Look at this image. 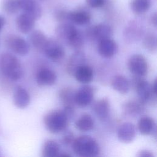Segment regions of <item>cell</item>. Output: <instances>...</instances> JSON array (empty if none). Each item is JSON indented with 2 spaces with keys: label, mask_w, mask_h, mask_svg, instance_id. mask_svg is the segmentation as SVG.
Returning <instances> with one entry per match:
<instances>
[{
  "label": "cell",
  "mask_w": 157,
  "mask_h": 157,
  "mask_svg": "<svg viewBox=\"0 0 157 157\" xmlns=\"http://www.w3.org/2000/svg\"><path fill=\"white\" fill-rule=\"evenodd\" d=\"M55 33L61 42L73 49L78 50L83 45L82 33L71 23L62 22L59 24L55 29Z\"/></svg>",
  "instance_id": "6da1fadb"
},
{
  "label": "cell",
  "mask_w": 157,
  "mask_h": 157,
  "mask_svg": "<svg viewBox=\"0 0 157 157\" xmlns=\"http://www.w3.org/2000/svg\"><path fill=\"white\" fill-rule=\"evenodd\" d=\"M0 71L11 81H18L23 75L20 61L16 56L9 52H3L0 55Z\"/></svg>",
  "instance_id": "7a4b0ae2"
},
{
  "label": "cell",
  "mask_w": 157,
  "mask_h": 157,
  "mask_svg": "<svg viewBox=\"0 0 157 157\" xmlns=\"http://www.w3.org/2000/svg\"><path fill=\"white\" fill-rule=\"evenodd\" d=\"M73 152L82 157H93L100 151V147L97 141L89 136H81L74 139L71 144Z\"/></svg>",
  "instance_id": "3957f363"
},
{
  "label": "cell",
  "mask_w": 157,
  "mask_h": 157,
  "mask_svg": "<svg viewBox=\"0 0 157 157\" xmlns=\"http://www.w3.org/2000/svg\"><path fill=\"white\" fill-rule=\"evenodd\" d=\"M69 118L63 110H55L48 112L44 118L46 129L50 132L56 134L63 131L68 124Z\"/></svg>",
  "instance_id": "277c9868"
},
{
  "label": "cell",
  "mask_w": 157,
  "mask_h": 157,
  "mask_svg": "<svg viewBox=\"0 0 157 157\" xmlns=\"http://www.w3.org/2000/svg\"><path fill=\"white\" fill-rule=\"evenodd\" d=\"M128 66L129 71L134 75L143 77L148 72L147 61L143 55L140 54L132 55L129 59Z\"/></svg>",
  "instance_id": "5b68a950"
},
{
  "label": "cell",
  "mask_w": 157,
  "mask_h": 157,
  "mask_svg": "<svg viewBox=\"0 0 157 157\" xmlns=\"http://www.w3.org/2000/svg\"><path fill=\"white\" fill-rule=\"evenodd\" d=\"M5 44L13 53L20 56L26 55L29 51L28 42L24 38L18 36H8L6 39Z\"/></svg>",
  "instance_id": "8992f818"
},
{
  "label": "cell",
  "mask_w": 157,
  "mask_h": 157,
  "mask_svg": "<svg viewBox=\"0 0 157 157\" xmlns=\"http://www.w3.org/2000/svg\"><path fill=\"white\" fill-rule=\"evenodd\" d=\"M42 52L45 56L53 61H59L65 55L64 48L58 41L53 39H48Z\"/></svg>",
  "instance_id": "52a82bcc"
},
{
  "label": "cell",
  "mask_w": 157,
  "mask_h": 157,
  "mask_svg": "<svg viewBox=\"0 0 157 157\" xmlns=\"http://www.w3.org/2000/svg\"><path fill=\"white\" fill-rule=\"evenodd\" d=\"M86 34L90 39L99 42L110 38L112 34V29L109 25L100 23L88 28Z\"/></svg>",
  "instance_id": "ba28073f"
},
{
  "label": "cell",
  "mask_w": 157,
  "mask_h": 157,
  "mask_svg": "<svg viewBox=\"0 0 157 157\" xmlns=\"http://www.w3.org/2000/svg\"><path fill=\"white\" fill-rule=\"evenodd\" d=\"M138 94L139 101L146 104L156 99V95L153 93L151 85L147 81L140 78L134 85Z\"/></svg>",
  "instance_id": "9c48e42d"
},
{
  "label": "cell",
  "mask_w": 157,
  "mask_h": 157,
  "mask_svg": "<svg viewBox=\"0 0 157 157\" xmlns=\"http://www.w3.org/2000/svg\"><path fill=\"white\" fill-rule=\"evenodd\" d=\"M20 10L34 20H37L42 17V9L36 0H19Z\"/></svg>",
  "instance_id": "30bf717a"
},
{
  "label": "cell",
  "mask_w": 157,
  "mask_h": 157,
  "mask_svg": "<svg viewBox=\"0 0 157 157\" xmlns=\"http://www.w3.org/2000/svg\"><path fill=\"white\" fill-rule=\"evenodd\" d=\"M94 90L89 85L82 86L75 93V102L80 107L88 105L93 101Z\"/></svg>",
  "instance_id": "8fae6325"
},
{
  "label": "cell",
  "mask_w": 157,
  "mask_h": 157,
  "mask_svg": "<svg viewBox=\"0 0 157 157\" xmlns=\"http://www.w3.org/2000/svg\"><path fill=\"white\" fill-rule=\"evenodd\" d=\"M136 134V127L130 122H126L121 124L117 130V137L118 140L124 144H128L132 142L135 138Z\"/></svg>",
  "instance_id": "7c38bea8"
},
{
  "label": "cell",
  "mask_w": 157,
  "mask_h": 157,
  "mask_svg": "<svg viewBox=\"0 0 157 157\" xmlns=\"http://www.w3.org/2000/svg\"><path fill=\"white\" fill-rule=\"evenodd\" d=\"M57 80L56 73L48 68H43L40 69L36 74V80L38 85L51 86L55 83Z\"/></svg>",
  "instance_id": "4fadbf2b"
},
{
  "label": "cell",
  "mask_w": 157,
  "mask_h": 157,
  "mask_svg": "<svg viewBox=\"0 0 157 157\" xmlns=\"http://www.w3.org/2000/svg\"><path fill=\"white\" fill-rule=\"evenodd\" d=\"M30 95L28 91L21 86H17L13 94L14 105L19 109H25L30 103Z\"/></svg>",
  "instance_id": "5bb4252c"
},
{
  "label": "cell",
  "mask_w": 157,
  "mask_h": 157,
  "mask_svg": "<svg viewBox=\"0 0 157 157\" xmlns=\"http://www.w3.org/2000/svg\"><path fill=\"white\" fill-rule=\"evenodd\" d=\"M86 56L83 52L80 50H76L72 54L68 59L66 69L67 73L74 75L75 71L81 66L85 64Z\"/></svg>",
  "instance_id": "9a60e30c"
},
{
  "label": "cell",
  "mask_w": 157,
  "mask_h": 157,
  "mask_svg": "<svg viewBox=\"0 0 157 157\" xmlns=\"http://www.w3.org/2000/svg\"><path fill=\"white\" fill-rule=\"evenodd\" d=\"M68 22L70 21L77 25H86L91 20V15L86 10L78 9L68 12Z\"/></svg>",
  "instance_id": "2e32d148"
},
{
  "label": "cell",
  "mask_w": 157,
  "mask_h": 157,
  "mask_svg": "<svg viewBox=\"0 0 157 157\" xmlns=\"http://www.w3.org/2000/svg\"><path fill=\"white\" fill-rule=\"evenodd\" d=\"M98 50L102 57L111 58L117 53V45L113 39H106L98 42Z\"/></svg>",
  "instance_id": "e0dca14e"
},
{
  "label": "cell",
  "mask_w": 157,
  "mask_h": 157,
  "mask_svg": "<svg viewBox=\"0 0 157 157\" xmlns=\"http://www.w3.org/2000/svg\"><path fill=\"white\" fill-rule=\"evenodd\" d=\"M35 20L29 15L22 13L16 18L17 28L20 32L23 34L29 33L34 26Z\"/></svg>",
  "instance_id": "ac0fdd59"
},
{
  "label": "cell",
  "mask_w": 157,
  "mask_h": 157,
  "mask_svg": "<svg viewBox=\"0 0 157 157\" xmlns=\"http://www.w3.org/2000/svg\"><path fill=\"white\" fill-rule=\"evenodd\" d=\"M137 128L140 133L142 135L156 134L155 121L151 117L143 116L138 121Z\"/></svg>",
  "instance_id": "d6986e66"
},
{
  "label": "cell",
  "mask_w": 157,
  "mask_h": 157,
  "mask_svg": "<svg viewBox=\"0 0 157 157\" xmlns=\"http://www.w3.org/2000/svg\"><path fill=\"white\" fill-rule=\"evenodd\" d=\"M93 110L100 120H105L109 117L110 110L109 100L107 98H102L98 100L94 105Z\"/></svg>",
  "instance_id": "ffe728a7"
},
{
  "label": "cell",
  "mask_w": 157,
  "mask_h": 157,
  "mask_svg": "<svg viewBox=\"0 0 157 157\" xmlns=\"http://www.w3.org/2000/svg\"><path fill=\"white\" fill-rule=\"evenodd\" d=\"M112 87L121 94H126L128 92L130 83L126 77L122 75H115L111 81Z\"/></svg>",
  "instance_id": "44dd1931"
},
{
  "label": "cell",
  "mask_w": 157,
  "mask_h": 157,
  "mask_svg": "<svg viewBox=\"0 0 157 157\" xmlns=\"http://www.w3.org/2000/svg\"><path fill=\"white\" fill-rule=\"evenodd\" d=\"M74 75L78 82L82 83H88L93 79V71L91 67L84 64L75 71Z\"/></svg>",
  "instance_id": "7402d4cb"
},
{
  "label": "cell",
  "mask_w": 157,
  "mask_h": 157,
  "mask_svg": "<svg viewBox=\"0 0 157 157\" xmlns=\"http://www.w3.org/2000/svg\"><path fill=\"white\" fill-rule=\"evenodd\" d=\"M144 104L140 101L131 100L123 104V110L128 115L135 117L140 114L144 111Z\"/></svg>",
  "instance_id": "603a6c76"
},
{
  "label": "cell",
  "mask_w": 157,
  "mask_h": 157,
  "mask_svg": "<svg viewBox=\"0 0 157 157\" xmlns=\"http://www.w3.org/2000/svg\"><path fill=\"white\" fill-rule=\"evenodd\" d=\"M30 43L37 50L42 51L48 40L45 35L40 30H34L29 37Z\"/></svg>",
  "instance_id": "cb8c5ba5"
},
{
  "label": "cell",
  "mask_w": 157,
  "mask_h": 157,
  "mask_svg": "<svg viewBox=\"0 0 157 157\" xmlns=\"http://www.w3.org/2000/svg\"><path fill=\"white\" fill-rule=\"evenodd\" d=\"M60 153V146L57 142L53 140H47L44 142L42 149L43 156H58Z\"/></svg>",
  "instance_id": "d4e9b609"
},
{
  "label": "cell",
  "mask_w": 157,
  "mask_h": 157,
  "mask_svg": "<svg viewBox=\"0 0 157 157\" xmlns=\"http://www.w3.org/2000/svg\"><path fill=\"white\" fill-rule=\"evenodd\" d=\"M94 125L93 117L89 114H83L75 121V126L77 129L81 131H88L91 130Z\"/></svg>",
  "instance_id": "484cf974"
},
{
  "label": "cell",
  "mask_w": 157,
  "mask_h": 157,
  "mask_svg": "<svg viewBox=\"0 0 157 157\" xmlns=\"http://www.w3.org/2000/svg\"><path fill=\"white\" fill-rule=\"evenodd\" d=\"M151 6L150 0H131L130 8L137 15H141L149 10Z\"/></svg>",
  "instance_id": "4316f807"
},
{
  "label": "cell",
  "mask_w": 157,
  "mask_h": 157,
  "mask_svg": "<svg viewBox=\"0 0 157 157\" xmlns=\"http://www.w3.org/2000/svg\"><path fill=\"white\" fill-rule=\"evenodd\" d=\"M75 92L69 88H63L59 91V97L64 107H74V104H75Z\"/></svg>",
  "instance_id": "83f0119b"
},
{
  "label": "cell",
  "mask_w": 157,
  "mask_h": 157,
  "mask_svg": "<svg viewBox=\"0 0 157 157\" xmlns=\"http://www.w3.org/2000/svg\"><path fill=\"white\" fill-rule=\"evenodd\" d=\"M1 7L4 13L8 15H13L20 10L19 0H3Z\"/></svg>",
  "instance_id": "f1b7e54d"
},
{
  "label": "cell",
  "mask_w": 157,
  "mask_h": 157,
  "mask_svg": "<svg viewBox=\"0 0 157 157\" xmlns=\"http://www.w3.org/2000/svg\"><path fill=\"white\" fill-rule=\"evenodd\" d=\"M143 45L146 50L154 52L156 50V36L155 34L149 32L147 33L143 39Z\"/></svg>",
  "instance_id": "f546056e"
},
{
  "label": "cell",
  "mask_w": 157,
  "mask_h": 157,
  "mask_svg": "<svg viewBox=\"0 0 157 157\" xmlns=\"http://www.w3.org/2000/svg\"><path fill=\"white\" fill-rule=\"evenodd\" d=\"M68 12L69 11H66L64 10H59L56 12V18L62 22H68Z\"/></svg>",
  "instance_id": "4dcf8cb0"
},
{
  "label": "cell",
  "mask_w": 157,
  "mask_h": 157,
  "mask_svg": "<svg viewBox=\"0 0 157 157\" xmlns=\"http://www.w3.org/2000/svg\"><path fill=\"white\" fill-rule=\"evenodd\" d=\"M87 5L94 9L100 8L104 6L105 0H85Z\"/></svg>",
  "instance_id": "1f68e13d"
},
{
  "label": "cell",
  "mask_w": 157,
  "mask_h": 157,
  "mask_svg": "<svg viewBox=\"0 0 157 157\" xmlns=\"http://www.w3.org/2000/svg\"><path fill=\"white\" fill-rule=\"evenodd\" d=\"M74 139V134L71 132H66L62 137V142L65 145L71 144Z\"/></svg>",
  "instance_id": "d6a6232c"
},
{
  "label": "cell",
  "mask_w": 157,
  "mask_h": 157,
  "mask_svg": "<svg viewBox=\"0 0 157 157\" xmlns=\"http://www.w3.org/2000/svg\"><path fill=\"white\" fill-rule=\"evenodd\" d=\"M137 156L139 157H154L153 153L151 151L147 150H142L139 151Z\"/></svg>",
  "instance_id": "836d02e7"
},
{
  "label": "cell",
  "mask_w": 157,
  "mask_h": 157,
  "mask_svg": "<svg viewBox=\"0 0 157 157\" xmlns=\"http://www.w3.org/2000/svg\"><path fill=\"white\" fill-rule=\"evenodd\" d=\"M150 21L155 27L156 26V13H154L153 15H151L150 17Z\"/></svg>",
  "instance_id": "e575fe53"
},
{
  "label": "cell",
  "mask_w": 157,
  "mask_h": 157,
  "mask_svg": "<svg viewBox=\"0 0 157 157\" xmlns=\"http://www.w3.org/2000/svg\"><path fill=\"white\" fill-rule=\"evenodd\" d=\"M5 23H6L5 18L0 15V31L2 30V29L3 28Z\"/></svg>",
  "instance_id": "d590c367"
},
{
  "label": "cell",
  "mask_w": 157,
  "mask_h": 157,
  "mask_svg": "<svg viewBox=\"0 0 157 157\" xmlns=\"http://www.w3.org/2000/svg\"><path fill=\"white\" fill-rule=\"evenodd\" d=\"M151 88H152L153 93L155 95H156V79L154 80L153 84L151 85Z\"/></svg>",
  "instance_id": "8d00e7d4"
},
{
  "label": "cell",
  "mask_w": 157,
  "mask_h": 157,
  "mask_svg": "<svg viewBox=\"0 0 157 157\" xmlns=\"http://www.w3.org/2000/svg\"><path fill=\"white\" fill-rule=\"evenodd\" d=\"M1 150H0V156H1Z\"/></svg>",
  "instance_id": "74e56055"
},
{
  "label": "cell",
  "mask_w": 157,
  "mask_h": 157,
  "mask_svg": "<svg viewBox=\"0 0 157 157\" xmlns=\"http://www.w3.org/2000/svg\"><path fill=\"white\" fill-rule=\"evenodd\" d=\"M40 1H45V0H40Z\"/></svg>",
  "instance_id": "f35d334b"
}]
</instances>
